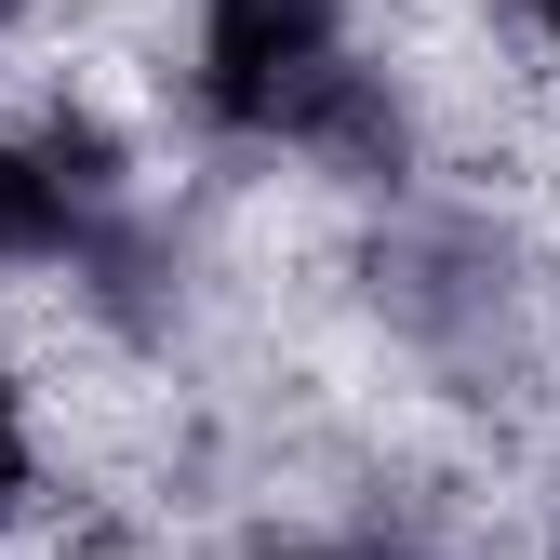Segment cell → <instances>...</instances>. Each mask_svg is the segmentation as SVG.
Here are the masks:
<instances>
[{
    "instance_id": "6da1fadb",
    "label": "cell",
    "mask_w": 560,
    "mask_h": 560,
    "mask_svg": "<svg viewBox=\"0 0 560 560\" xmlns=\"http://www.w3.org/2000/svg\"><path fill=\"white\" fill-rule=\"evenodd\" d=\"M187 120L254 161L387 174L400 161V81L361 54L347 0H200L187 27Z\"/></svg>"
},
{
    "instance_id": "277c9868",
    "label": "cell",
    "mask_w": 560,
    "mask_h": 560,
    "mask_svg": "<svg viewBox=\"0 0 560 560\" xmlns=\"http://www.w3.org/2000/svg\"><path fill=\"white\" fill-rule=\"evenodd\" d=\"M241 560H428V547H400V534H267Z\"/></svg>"
},
{
    "instance_id": "8992f818",
    "label": "cell",
    "mask_w": 560,
    "mask_h": 560,
    "mask_svg": "<svg viewBox=\"0 0 560 560\" xmlns=\"http://www.w3.org/2000/svg\"><path fill=\"white\" fill-rule=\"evenodd\" d=\"M27 14H40V0H0V40H14V27H27Z\"/></svg>"
},
{
    "instance_id": "3957f363",
    "label": "cell",
    "mask_w": 560,
    "mask_h": 560,
    "mask_svg": "<svg viewBox=\"0 0 560 560\" xmlns=\"http://www.w3.org/2000/svg\"><path fill=\"white\" fill-rule=\"evenodd\" d=\"M40 494V428H27V374L0 361V521Z\"/></svg>"
},
{
    "instance_id": "5b68a950",
    "label": "cell",
    "mask_w": 560,
    "mask_h": 560,
    "mask_svg": "<svg viewBox=\"0 0 560 560\" xmlns=\"http://www.w3.org/2000/svg\"><path fill=\"white\" fill-rule=\"evenodd\" d=\"M521 14H534V40H547V67H560V0H521Z\"/></svg>"
},
{
    "instance_id": "7a4b0ae2",
    "label": "cell",
    "mask_w": 560,
    "mask_h": 560,
    "mask_svg": "<svg viewBox=\"0 0 560 560\" xmlns=\"http://www.w3.org/2000/svg\"><path fill=\"white\" fill-rule=\"evenodd\" d=\"M120 133L67 94V107H40V120H14L0 133V280H40V267H81L94 254V228L120 214Z\"/></svg>"
}]
</instances>
